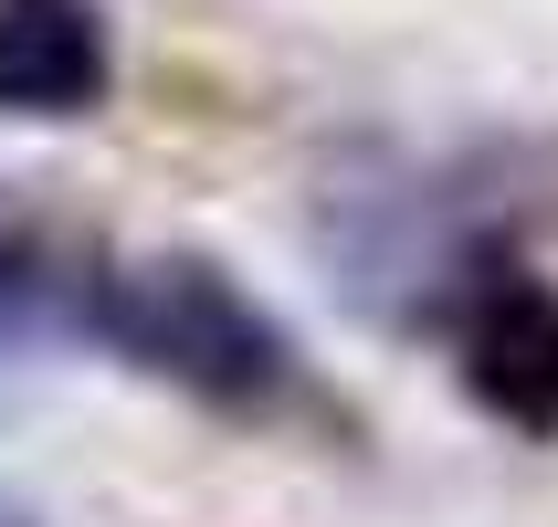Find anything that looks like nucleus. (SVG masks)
Listing matches in <instances>:
<instances>
[{"instance_id": "1", "label": "nucleus", "mask_w": 558, "mask_h": 527, "mask_svg": "<svg viewBox=\"0 0 558 527\" xmlns=\"http://www.w3.org/2000/svg\"><path fill=\"white\" fill-rule=\"evenodd\" d=\"M74 327L106 338L117 359H137V370L201 391V402H275L284 380H295V338L221 264H201V253L95 264L85 296H74Z\"/></svg>"}, {"instance_id": "2", "label": "nucleus", "mask_w": 558, "mask_h": 527, "mask_svg": "<svg viewBox=\"0 0 558 527\" xmlns=\"http://www.w3.org/2000/svg\"><path fill=\"white\" fill-rule=\"evenodd\" d=\"M464 380L496 422L558 433V296L527 264H485V285L464 296Z\"/></svg>"}, {"instance_id": "3", "label": "nucleus", "mask_w": 558, "mask_h": 527, "mask_svg": "<svg viewBox=\"0 0 558 527\" xmlns=\"http://www.w3.org/2000/svg\"><path fill=\"white\" fill-rule=\"evenodd\" d=\"M106 95L95 0H0V117H85Z\"/></svg>"}, {"instance_id": "4", "label": "nucleus", "mask_w": 558, "mask_h": 527, "mask_svg": "<svg viewBox=\"0 0 558 527\" xmlns=\"http://www.w3.org/2000/svg\"><path fill=\"white\" fill-rule=\"evenodd\" d=\"M32 327H53V275H43V253H32L22 232H0V359H11Z\"/></svg>"}, {"instance_id": "5", "label": "nucleus", "mask_w": 558, "mask_h": 527, "mask_svg": "<svg viewBox=\"0 0 558 527\" xmlns=\"http://www.w3.org/2000/svg\"><path fill=\"white\" fill-rule=\"evenodd\" d=\"M0 527H11V517H0Z\"/></svg>"}]
</instances>
